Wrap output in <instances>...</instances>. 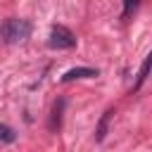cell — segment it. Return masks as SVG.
<instances>
[{
  "label": "cell",
  "instance_id": "6da1fadb",
  "mask_svg": "<svg viewBox=\"0 0 152 152\" xmlns=\"http://www.w3.org/2000/svg\"><path fill=\"white\" fill-rule=\"evenodd\" d=\"M31 21L28 19H17V17H10L0 24V38L7 43V45H14V43H21L31 36Z\"/></svg>",
  "mask_w": 152,
  "mask_h": 152
},
{
  "label": "cell",
  "instance_id": "7a4b0ae2",
  "mask_svg": "<svg viewBox=\"0 0 152 152\" xmlns=\"http://www.w3.org/2000/svg\"><path fill=\"white\" fill-rule=\"evenodd\" d=\"M48 45H50L52 50H71V48L76 45V36H74L64 24H52Z\"/></svg>",
  "mask_w": 152,
  "mask_h": 152
},
{
  "label": "cell",
  "instance_id": "3957f363",
  "mask_svg": "<svg viewBox=\"0 0 152 152\" xmlns=\"http://www.w3.org/2000/svg\"><path fill=\"white\" fill-rule=\"evenodd\" d=\"M64 107H66V100H64V97H57V100H55V104H52V112H50V121H48V128H50L52 133H55V131H59V126H62Z\"/></svg>",
  "mask_w": 152,
  "mask_h": 152
},
{
  "label": "cell",
  "instance_id": "277c9868",
  "mask_svg": "<svg viewBox=\"0 0 152 152\" xmlns=\"http://www.w3.org/2000/svg\"><path fill=\"white\" fill-rule=\"evenodd\" d=\"M97 76V69H90V66H76V69H69L62 74V83H69V81H76V78H95Z\"/></svg>",
  "mask_w": 152,
  "mask_h": 152
},
{
  "label": "cell",
  "instance_id": "5b68a950",
  "mask_svg": "<svg viewBox=\"0 0 152 152\" xmlns=\"http://www.w3.org/2000/svg\"><path fill=\"white\" fill-rule=\"evenodd\" d=\"M112 114H114V109H107V112L102 114V119L97 121V128H95V140H97V142H102V140H104L107 128H109V119H112Z\"/></svg>",
  "mask_w": 152,
  "mask_h": 152
},
{
  "label": "cell",
  "instance_id": "8992f818",
  "mask_svg": "<svg viewBox=\"0 0 152 152\" xmlns=\"http://www.w3.org/2000/svg\"><path fill=\"white\" fill-rule=\"evenodd\" d=\"M150 62H152V55H147V57H145V62H142V66H140V71H138V81H135L133 90H138V88L145 83V78H147V71H150Z\"/></svg>",
  "mask_w": 152,
  "mask_h": 152
},
{
  "label": "cell",
  "instance_id": "52a82bcc",
  "mask_svg": "<svg viewBox=\"0 0 152 152\" xmlns=\"http://www.w3.org/2000/svg\"><path fill=\"white\" fill-rule=\"evenodd\" d=\"M14 138H17L14 128H10V126L0 124V142H14Z\"/></svg>",
  "mask_w": 152,
  "mask_h": 152
},
{
  "label": "cell",
  "instance_id": "ba28073f",
  "mask_svg": "<svg viewBox=\"0 0 152 152\" xmlns=\"http://www.w3.org/2000/svg\"><path fill=\"white\" fill-rule=\"evenodd\" d=\"M135 10H138V2H131V0H128V2L124 5V12H121V19H128V17H131V14L135 12Z\"/></svg>",
  "mask_w": 152,
  "mask_h": 152
}]
</instances>
